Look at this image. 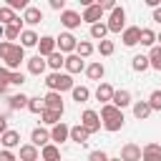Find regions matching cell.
Returning a JSON list of instances; mask_svg holds the SVG:
<instances>
[{
  "instance_id": "cell-18",
  "label": "cell",
  "mask_w": 161,
  "mask_h": 161,
  "mask_svg": "<svg viewBox=\"0 0 161 161\" xmlns=\"http://www.w3.org/2000/svg\"><path fill=\"white\" fill-rule=\"evenodd\" d=\"M45 108H55V111H63V98H60V91H50L45 98Z\"/></svg>"
},
{
  "instance_id": "cell-11",
  "label": "cell",
  "mask_w": 161,
  "mask_h": 161,
  "mask_svg": "<svg viewBox=\"0 0 161 161\" xmlns=\"http://www.w3.org/2000/svg\"><path fill=\"white\" fill-rule=\"evenodd\" d=\"M103 13H106V10H103L98 3H93V5H88V8H86V13H83L80 18H83L86 23H96V20H101V18H103Z\"/></svg>"
},
{
  "instance_id": "cell-40",
  "label": "cell",
  "mask_w": 161,
  "mask_h": 161,
  "mask_svg": "<svg viewBox=\"0 0 161 161\" xmlns=\"http://www.w3.org/2000/svg\"><path fill=\"white\" fill-rule=\"evenodd\" d=\"M148 106H151V111H161V91H153L148 96Z\"/></svg>"
},
{
  "instance_id": "cell-7",
  "label": "cell",
  "mask_w": 161,
  "mask_h": 161,
  "mask_svg": "<svg viewBox=\"0 0 161 161\" xmlns=\"http://www.w3.org/2000/svg\"><path fill=\"white\" fill-rule=\"evenodd\" d=\"M75 38L70 35V33H60L58 38H55V48H60V53H73L75 50Z\"/></svg>"
},
{
  "instance_id": "cell-43",
  "label": "cell",
  "mask_w": 161,
  "mask_h": 161,
  "mask_svg": "<svg viewBox=\"0 0 161 161\" xmlns=\"http://www.w3.org/2000/svg\"><path fill=\"white\" fill-rule=\"evenodd\" d=\"M10 83H13V86H23V83H25V75H23L20 70H13V73H10Z\"/></svg>"
},
{
  "instance_id": "cell-39",
  "label": "cell",
  "mask_w": 161,
  "mask_h": 161,
  "mask_svg": "<svg viewBox=\"0 0 161 161\" xmlns=\"http://www.w3.org/2000/svg\"><path fill=\"white\" fill-rule=\"evenodd\" d=\"M131 65H133V70H138V73L146 70V68H151V65H148V55H136Z\"/></svg>"
},
{
  "instance_id": "cell-1",
  "label": "cell",
  "mask_w": 161,
  "mask_h": 161,
  "mask_svg": "<svg viewBox=\"0 0 161 161\" xmlns=\"http://www.w3.org/2000/svg\"><path fill=\"white\" fill-rule=\"evenodd\" d=\"M0 60H3L10 70H18V68H20V63L25 60V48H23V45H18V43L5 40V43H0Z\"/></svg>"
},
{
  "instance_id": "cell-38",
  "label": "cell",
  "mask_w": 161,
  "mask_h": 161,
  "mask_svg": "<svg viewBox=\"0 0 161 161\" xmlns=\"http://www.w3.org/2000/svg\"><path fill=\"white\" fill-rule=\"evenodd\" d=\"M75 53H78L80 58H88V55L93 53V45H91L88 40H80V43H75Z\"/></svg>"
},
{
  "instance_id": "cell-14",
  "label": "cell",
  "mask_w": 161,
  "mask_h": 161,
  "mask_svg": "<svg viewBox=\"0 0 161 161\" xmlns=\"http://www.w3.org/2000/svg\"><path fill=\"white\" fill-rule=\"evenodd\" d=\"M23 20H25L28 25H38V23L43 20V13H40V8H33V5H28V8H25V13H23Z\"/></svg>"
},
{
  "instance_id": "cell-19",
  "label": "cell",
  "mask_w": 161,
  "mask_h": 161,
  "mask_svg": "<svg viewBox=\"0 0 161 161\" xmlns=\"http://www.w3.org/2000/svg\"><path fill=\"white\" fill-rule=\"evenodd\" d=\"M48 141H50V133H48L45 128H33V133H30V143H35V146L40 148V146H45Z\"/></svg>"
},
{
  "instance_id": "cell-52",
  "label": "cell",
  "mask_w": 161,
  "mask_h": 161,
  "mask_svg": "<svg viewBox=\"0 0 161 161\" xmlns=\"http://www.w3.org/2000/svg\"><path fill=\"white\" fill-rule=\"evenodd\" d=\"M5 91H8V83H0V96H5Z\"/></svg>"
},
{
  "instance_id": "cell-28",
  "label": "cell",
  "mask_w": 161,
  "mask_h": 161,
  "mask_svg": "<svg viewBox=\"0 0 161 161\" xmlns=\"http://www.w3.org/2000/svg\"><path fill=\"white\" fill-rule=\"evenodd\" d=\"M133 116L141 118V121L148 118V116H151V106H148V101H136V103H133Z\"/></svg>"
},
{
  "instance_id": "cell-55",
  "label": "cell",
  "mask_w": 161,
  "mask_h": 161,
  "mask_svg": "<svg viewBox=\"0 0 161 161\" xmlns=\"http://www.w3.org/2000/svg\"><path fill=\"white\" fill-rule=\"evenodd\" d=\"M3 28H5V25H3V23H0V35H3Z\"/></svg>"
},
{
  "instance_id": "cell-22",
  "label": "cell",
  "mask_w": 161,
  "mask_h": 161,
  "mask_svg": "<svg viewBox=\"0 0 161 161\" xmlns=\"http://www.w3.org/2000/svg\"><path fill=\"white\" fill-rule=\"evenodd\" d=\"M60 116H63V111H55V108H43V111H40V118H43V123H48V126L58 123Z\"/></svg>"
},
{
  "instance_id": "cell-23",
  "label": "cell",
  "mask_w": 161,
  "mask_h": 161,
  "mask_svg": "<svg viewBox=\"0 0 161 161\" xmlns=\"http://www.w3.org/2000/svg\"><path fill=\"white\" fill-rule=\"evenodd\" d=\"M40 156H43L45 161H58V158H60V148H58L55 143H50V141H48V143L43 146V151H40Z\"/></svg>"
},
{
  "instance_id": "cell-37",
  "label": "cell",
  "mask_w": 161,
  "mask_h": 161,
  "mask_svg": "<svg viewBox=\"0 0 161 161\" xmlns=\"http://www.w3.org/2000/svg\"><path fill=\"white\" fill-rule=\"evenodd\" d=\"M30 113H40L43 108H45V101L40 98V96H35V98H28V106H25Z\"/></svg>"
},
{
  "instance_id": "cell-13",
  "label": "cell",
  "mask_w": 161,
  "mask_h": 161,
  "mask_svg": "<svg viewBox=\"0 0 161 161\" xmlns=\"http://www.w3.org/2000/svg\"><path fill=\"white\" fill-rule=\"evenodd\" d=\"M121 158H126V161H141V146L126 143V146L121 148Z\"/></svg>"
},
{
  "instance_id": "cell-10",
  "label": "cell",
  "mask_w": 161,
  "mask_h": 161,
  "mask_svg": "<svg viewBox=\"0 0 161 161\" xmlns=\"http://www.w3.org/2000/svg\"><path fill=\"white\" fill-rule=\"evenodd\" d=\"M45 68H48V63H45V55H33L30 60H28V73H33V75H40V73H45Z\"/></svg>"
},
{
  "instance_id": "cell-20",
  "label": "cell",
  "mask_w": 161,
  "mask_h": 161,
  "mask_svg": "<svg viewBox=\"0 0 161 161\" xmlns=\"http://www.w3.org/2000/svg\"><path fill=\"white\" fill-rule=\"evenodd\" d=\"M20 158L23 161H38L40 158V151L35 143H28V146H20Z\"/></svg>"
},
{
  "instance_id": "cell-35",
  "label": "cell",
  "mask_w": 161,
  "mask_h": 161,
  "mask_svg": "<svg viewBox=\"0 0 161 161\" xmlns=\"http://www.w3.org/2000/svg\"><path fill=\"white\" fill-rule=\"evenodd\" d=\"M15 20H20V18L15 15V10H13L10 5L0 8V23H3V25H8V23H15Z\"/></svg>"
},
{
  "instance_id": "cell-34",
  "label": "cell",
  "mask_w": 161,
  "mask_h": 161,
  "mask_svg": "<svg viewBox=\"0 0 161 161\" xmlns=\"http://www.w3.org/2000/svg\"><path fill=\"white\" fill-rule=\"evenodd\" d=\"M8 101H10V108H13V111H20V108L28 106V96H25V93H15V96H10Z\"/></svg>"
},
{
  "instance_id": "cell-25",
  "label": "cell",
  "mask_w": 161,
  "mask_h": 161,
  "mask_svg": "<svg viewBox=\"0 0 161 161\" xmlns=\"http://www.w3.org/2000/svg\"><path fill=\"white\" fill-rule=\"evenodd\" d=\"M20 45H23V48L38 45V33H35V30H20Z\"/></svg>"
},
{
  "instance_id": "cell-49",
  "label": "cell",
  "mask_w": 161,
  "mask_h": 161,
  "mask_svg": "<svg viewBox=\"0 0 161 161\" xmlns=\"http://www.w3.org/2000/svg\"><path fill=\"white\" fill-rule=\"evenodd\" d=\"M153 20H156V23H158V25H161V8H158V5H156V8H153Z\"/></svg>"
},
{
  "instance_id": "cell-3",
  "label": "cell",
  "mask_w": 161,
  "mask_h": 161,
  "mask_svg": "<svg viewBox=\"0 0 161 161\" xmlns=\"http://www.w3.org/2000/svg\"><path fill=\"white\" fill-rule=\"evenodd\" d=\"M45 86L50 88V91H70L73 88V78H70V73H58V70H53L48 78H45Z\"/></svg>"
},
{
  "instance_id": "cell-27",
  "label": "cell",
  "mask_w": 161,
  "mask_h": 161,
  "mask_svg": "<svg viewBox=\"0 0 161 161\" xmlns=\"http://www.w3.org/2000/svg\"><path fill=\"white\" fill-rule=\"evenodd\" d=\"M103 73H106V68H103V63H98V60H96V63H91V65L86 68V75H88L91 80H101V78H103Z\"/></svg>"
},
{
  "instance_id": "cell-16",
  "label": "cell",
  "mask_w": 161,
  "mask_h": 161,
  "mask_svg": "<svg viewBox=\"0 0 161 161\" xmlns=\"http://www.w3.org/2000/svg\"><path fill=\"white\" fill-rule=\"evenodd\" d=\"M88 136H91V133H88V128H86L83 123H78V126H73V128H70V136H68V138H70V141H75V143H86V141H88Z\"/></svg>"
},
{
  "instance_id": "cell-44",
  "label": "cell",
  "mask_w": 161,
  "mask_h": 161,
  "mask_svg": "<svg viewBox=\"0 0 161 161\" xmlns=\"http://www.w3.org/2000/svg\"><path fill=\"white\" fill-rule=\"evenodd\" d=\"M88 158H91V161H108V153H106V151H91Z\"/></svg>"
},
{
  "instance_id": "cell-48",
  "label": "cell",
  "mask_w": 161,
  "mask_h": 161,
  "mask_svg": "<svg viewBox=\"0 0 161 161\" xmlns=\"http://www.w3.org/2000/svg\"><path fill=\"white\" fill-rule=\"evenodd\" d=\"M48 3H50L53 10H63V5H65V0H48Z\"/></svg>"
},
{
  "instance_id": "cell-53",
  "label": "cell",
  "mask_w": 161,
  "mask_h": 161,
  "mask_svg": "<svg viewBox=\"0 0 161 161\" xmlns=\"http://www.w3.org/2000/svg\"><path fill=\"white\" fill-rule=\"evenodd\" d=\"M93 3H96V0H80V5H83V8H88V5H93Z\"/></svg>"
},
{
  "instance_id": "cell-30",
  "label": "cell",
  "mask_w": 161,
  "mask_h": 161,
  "mask_svg": "<svg viewBox=\"0 0 161 161\" xmlns=\"http://www.w3.org/2000/svg\"><path fill=\"white\" fill-rule=\"evenodd\" d=\"M106 33H108V25H106V23H101V20L91 23V38L101 40V38H106Z\"/></svg>"
},
{
  "instance_id": "cell-54",
  "label": "cell",
  "mask_w": 161,
  "mask_h": 161,
  "mask_svg": "<svg viewBox=\"0 0 161 161\" xmlns=\"http://www.w3.org/2000/svg\"><path fill=\"white\" fill-rule=\"evenodd\" d=\"M156 40H158V43H161V33H158V35H156Z\"/></svg>"
},
{
  "instance_id": "cell-41",
  "label": "cell",
  "mask_w": 161,
  "mask_h": 161,
  "mask_svg": "<svg viewBox=\"0 0 161 161\" xmlns=\"http://www.w3.org/2000/svg\"><path fill=\"white\" fill-rule=\"evenodd\" d=\"M98 53H101V55H111V53H113V43L106 40V38H101V43H98Z\"/></svg>"
},
{
  "instance_id": "cell-21",
  "label": "cell",
  "mask_w": 161,
  "mask_h": 161,
  "mask_svg": "<svg viewBox=\"0 0 161 161\" xmlns=\"http://www.w3.org/2000/svg\"><path fill=\"white\" fill-rule=\"evenodd\" d=\"M111 103H113V106H118V108H126V106L131 103V93H128V91H113Z\"/></svg>"
},
{
  "instance_id": "cell-17",
  "label": "cell",
  "mask_w": 161,
  "mask_h": 161,
  "mask_svg": "<svg viewBox=\"0 0 161 161\" xmlns=\"http://www.w3.org/2000/svg\"><path fill=\"white\" fill-rule=\"evenodd\" d=\"M53 50H55V38H50V35L38 38V53H40V55H48V53H53Z\"/></svg>"
},
{
  "instance_id": "cell-33",
  "label": "cell",
  "mask_w": 161,
  "mask_h": 161,
  "mask_svg": "<svg viewBox=\"0 0 161 161\" xmlns=\"http://www.w3.org/2000/svg\"><path fill=\"white\" fill-rule=\"evenodd\" d=\"M138 43H141V45H148V48H151V45L156 43V33H153L151 28H141V35H138Z\"/></svg>"
},
{
  "instance_id": "cell-8",
  "label": "cell",
  "mask_w": 161,
  "mask_h": 161,
  "mask_svg": "<svg viewBox=\"0 0 161 161\" xmlns=\"http://www.w3.org/2000/svg\"><path fill=\"white\" fill-rule=\"evenodd\" d=\"M68 136H70V126H65L63 121L53 123V131H50V141H55V143H63V141H68Z\"/></svg>"
},
{
  "instance_id": "cell-9",
  "label": "cell",
  "mask_w": 161,
  "mask_h": 161,
  "mask_svg": "<svg viewBox=\"0 0 161 161\" xmlns=\"http://www.w3.org/2000/svg\"><path fill=\"white\" fill-rule=\"evenodd\" d=\"M65 70L68 73H80L83 68H86V63H83V58L78 55V53H70V55H65Z\"/></svg>"
},
{
  "instance_id": "cell-42",
  "label": "cell",
  "mask_w": 161,
  "mask_h": 161,
  "mask_svg": "<svg viewBox=\"0 0 161 161\" xmlns=\"http://www.w3.org/2000/svg\"><path fill=\"white\" fill-rule=\"evenodd\" d=\"M5 3H8L13 10H25V8L30 5V0H5Z\"/></svg>"
},
{
  "instance_id": "cell-12",
  "label": "cell",
  "mask_w": 161,
  "mask_h": 161,
  "mask_svg": "<svg viewBox=\"0 0 161 161\" xmlns=\"http://www.w3.org/2000/svg\"><path fill=\"white\" fill-rule=\"evenodd\" d=\"M0 141H3V146H5V148H13V146H18V143H20V133H18V131H13V128H5V131L0 133Z\"/></svg>"
},
{
  "instance_id": "cell-15",
  "label": "cell",
  "mask_w": 161,
  "mask_h": 161,
  "mask_svg": "<svg viewBox=\"0 0 161 161\" xmlns=\"http://www.w3.org/2000/svg\"><path fill=\"white\" fill-rule=\"evenodd\" d=\"M138 35H141V28H136V25H133V28H123L121 40H123V45H128V48H131V45H136V43H138Z\"/></svg>"
},
{
  "instance_id": "cell-5",
  "label": "cell",
  "mask_w": 161,
  "mask_h": 161,
  "mask_svg": "<svg viewBox=\"0 0 161 161\" xmlns=\"http://www.w3.org/2000/svg\"><path fill=\"white\" fill-rule=\"evenodd\" d=\"M80 123L88 128V133H96V131L101 128V116H98L96 111H83V116H80Z\"/></svg>"
},
{
  "instance_id": "cell-31",
  "label": "cell",
  "mask_w": 161,
  "mask_h": 161,
  "mask_svg": "<svg viewBox=\"0 0 161 161\" xmlns=\"http://www.w3.org/2000/svg\"><path fill=\"white\" fill-rule=\"evenodd\" d=\"M111 96H113V88H111L108 83H101V86L96 88V98H98L101 103H108V101H111Z\"/></svg>"
},
{
  "instance_id": "cell-6",
  "label": "cell",
  "mask_w": 161,
  "mask_h": 161,
  "mask_svg": "<svg viewBox=\"0 0 161 161\" xmlns=\"http://www.w3.org/2000/svg\"><path fill=\"white\" fill-rule=\"evenodd\" d=\"M60 23H63L68 30H73V28H80L83 18H80L75 10H60Z\"/></svg>"
},
{
  "instance_id": "cell-36",
  "label": "cell",
  "mask_w": 161,
  "mask_h": 161,
  "mask_svg": "<svg viewBox=\"0 0 161 161\" xmlns=\"http://www.w3.org/2000/svg\"><path fill=\"white\" fill-rule=\"evenodd\" d=\"M141 158H161V146H156V143H148L146 148H141Z\"/></svg>"
},
{
  "instance_id": "cell-26",
  "label": "cell",
  "mask_w": 161,
  "mask_h": 161,
  "mask_svg": "<svg viewBox=\"0 0 161 161\" xmlns=\"http://www.w3.org/2000/svg\"><path fill=\"white\" fill-rule=\"evenodd\" d=\"M45 63H48L53 70H60V65L65 63V55H63V53H58V50H53V53H48V55H45Z\"/></svg>"
},
{
  "instance_id": "cell-47",
  "label": "cell",
  "mask_w": 161,
  "mask_h": 161,
  "mask_svg": "<svg viewBox=\"0 0 161 161\" xmlns=\"http://www.w3.org/2000/svg\"><path fill=\"white\" fill-rule=\"evenodd\" d=\"M0 158H3V161H13V158H15V153H13L10 148H5V151H0Z\"/></svg>"
},
{
  "instance_id": "cell-2",
  "label": "cell",
  "mask_w": 161,
  "mask_h": 161,
  "mask_svg": "<svg viewBox=\"0 0 161 161\" xmlns=\"http://www.w3.org/2000/svg\"><path fill=\"white\" fill-rule=\"evenodd\" d=\"M101 121H103V128H106V131H111V133L121 131V128H123V108L113 106L111 101L103 103V108H101Z\"/></svg>"
},
{
  "instance_id": "cell-45",
  "label": "cell",
  "mask_w": 161,
  "mask_h": 161,
  "mask_svg": "<svg viewBox=\"0 0 161 161\" xmlns=\"http://www.w3.org/2000/svg\"><path fill=\"white\" fill-rule=\"evenodd\" d=\"M10 73L13 70L8 65H0V83H10Z\"/></svg>"
},
{
  "instance_id": "cell-29",
  "label": "cell",
  "mask_w": 161,
  "mask_h": 161,
  "mask_svg": "<svg viewBox=\"0 0 161 161\" xmlns=\"http://www.w3.org/2000/svg\"><path fill=\"white\" fill-rule=\"evenodd\" d=\"M70 93H73V101H75V103H86V101L91 98V91H88L86 86H73Z\"/></svg>"
},
{
  "instance_id": "cell-32",
  "label": "cell",
  "mask_w": 161,
  "mask_h": 161,
  "mask_svg": "<svg viewBox=\"0 0 161 161\" xmlns=\"http://www.w3.org/2000/svg\"><path fill=\"white\" fill-rule=\"evenodd\" d=\"M148 65L161 70V45H151V53H148Z\"/></svg>"
},
{
  "instance_id": "cell-51",
  "label": "cell",
  "mask_w": 161,
  "mask_h": 161,
  "mask_svg": "<svg viewBox=\"0 0 161 161\" xmlns=\"http://www.w3.org/2000/svg\"><path fill=\"white\" fill-rule=\"evenodd\" d=\"M158 3H161V0H146V5H148V8H156Z\"/></svg>"
},
{
  "instance_id": "cell-50",
  "label": "cell",
  "mask_w": 161,
  "mask_h": 161,
  "mask_svg": "<svg viewBox=\"0 0 161 161\" xmlns=\"http://www.w3.org/2000/svg\"><path fill=\"white\" fill-rule=\"evenodd\" d=\"M5 128H8V118H5V116H3V113H0V133H3V131H5Z\"/></svg>"
},
{
  "instance_id": "cell-46",
  "label": "cell",
  "mask_w": 161,
  "mask_h": 161,
  "mask_svg": "<svg viewBox=\"0 0 161 161\" xmlns=\"http://www.w3.org/2000/svg\"><path fill=\"white\" fill-rule=\"evenodd\" d=\"M103 10H111V8H116V0H96Z\"/></svg>"
},
{
  "instance_id": "cell-4",
  "label": "cell",
  "mask_w": 161,
  "mask_h": 161,
  "mask_svg": "<svg viewBox=\"0 0 161 161\" xmlns=\"http://www.w3.org/2000/svg\"><path fill=\"white\" fill-rule=\"evenodd\" d=\"M108 13H111V15H108V23H106V25H108V33H121V30L126 28V10L116 5V8H111Z\"/></svg>"
},
{
  "instance_id": "cell-24",
  "label": "cell",
  "mask_w": 161,
  "mask_h": 161,
  "mask_svg": "<svg viewBox=\"0 0 161 161\" xmlns=\"http://www.w3.org/2000/svg\"><path fill=\"white\" fill-rule=\"evenodd\" d=\"M20 30H23V28H20V20H15V23H8V25L3 28V35H5L8 40H18V38H20Z\"/></svg>"
}]
</instances>
